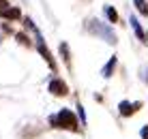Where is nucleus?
I'll return each instance as SVG.
<instances>
[{
	"label": "nucleus",
	"instance_id": "obj_1",
	"mask_svg": "<svg viewBox=\"0 0 148 139\" xmlns=\"http://www.w3.org/2000/svg\"><path fill=\"white\" fill-rule=\"evenodd\" d=\"M49 124L54 128H67V131H77V118H75L73 111L69 109H60L56 116L49 118Z\"/></svg>",
	"mask_w": 148,
	"mask_h": 139
},
{
	"label": "nucleus",
	"instance_id": "obj_2",
	"mask_svg": "<svg viewBox=\"0 0 148 139\" xmlns=\"http://www.w3.org/2000/svg\"><path fill=\"white\" fill-rule=\"evenodd\" d=\"M88 30H90V32H95L97 37H101L103 41L116 45V34H114V30L110 28V24H103V22H99V19H92V22L88 24Z\"/></svg>",
	"mask_w": 148,
	"mask_h": 139
},
{
	"label": "nucleus",
	"instance_id": "obj_3",
	"mask_svg": "<svg viewBox=\"0 0 148 139\" xmlns=\"http://www.w3.org/2000/svg\"><path fill=\"white\" fill-rule=\"evenodd\" d=\"M47 90L52 92L54 96H64V94H69V86L64 84L62 79H58V77H54L52 81H49V86H47Z\"/></svg>",
	"mask_w": 148,
	"mask_h": 139
},
{
	"label": "nucleus",
	"instance_id": "obj_4",
	"mask_svg": "<svg viewBox=\"0 0 148 139\" xmlns=\"http://www.w3.org/2000/svg\"><path fill=\"white\" fill-rule=\"evenodd\" d=\"M142 107V101H135V103H129V101H120V105H118V109H120V116L122 118H129V116H133L137 109Z\"/></svg>",
	"mask_w": 148,
	"mask_h": 139
},
{
	"label": "nucleus",
	"instance_id": "obj_5",
	"mask_svg": "<svg viewBox=\"0 0 148 139\" xmlns=\"http://www.w3.org/2000/svg\"><path fill=\"white\" fill-rule=\"evenodd\" d=\"M37 49H39V54L45 58V62L49 64V69H56V62H54V58H52V54H49V49L43 45V41H39L37 43Z\"/></svg>",
	"mask_w": 148,
	"mask_h": 139
},
{
	"label": "nucleus",
	"instance_id": "obj_6",
	"mask_svg": "<svg viewBox=\"0 0 148 139\" xmlns=\"http://www.w3.org/2000/svg\"><path fill=\"white\" fill-rule=\"evenodd\" d=\"M116 64H118V58L116 56H112V58L108 60V64L103 66V71H101V75L108 79V77H112V73H114V69H116Z\"/></svg>",
	"mask_w": 148,
	"mask_h": 139
},
{
	"label": "nucleus",
	"instance_id": "obj_7",
	"mask_svg": "<svg viewBox=\"0 0 148 139\" xmlns=\"http://www.w3.org/2000/svg\"><path fill=\"white\" fill-rule=\"evenodd\" d=\"M129 24H131V28L135 30L137 39H140V41H144V39H146V37H144V30H142V26H140V22H137V17H135V15H131V17H129Z\"/></svg>",
	"mask_w": 148,
	"mask_h": 139
},
{
	"label": "nucleus",
	"instance_id": "obj_8",
	"mask_svg": "<svg viewBox=\"0 0 148 139\" xmlns=\"http://www.w3.org/2000/svg\"><path fill=\"white\" fill-rule=\"evenodd\" d=\"M0 17H4V19H19L22 13H19V9H2V11H0Z\"/></svg>",
	"mask_w": 148,
	"mask_h": 139
},
{
	"label": "nucleus",
	"instance_id": "obj_9",
	"mask_svg": "<svg viewBox=\"0 0 148 139\" xmlns=\"http://www.w3.org/2000/svg\"><path fill=\"white\" fill-rule=\"evenodd\" d=\"M103 11H105V17H108V19H110L112 24H116V22H118V11H116L114 7H110V4H105V7H103Z\"/></svg>",
	"mask_w": 148,
	"mask_h": 139
},
{
	"label": "nucleus",
	"instance_id": "obj_10",
	"mask_svg": "<svg viewBox=\"0 0 148 139\" xmlns=\"http://www.w3.org/2000/svg\"><path fill=\"white\" fill-rule=\"evenodd\" d=\"M133 2H135L137 11H140L142 15H148V2H146V0H133Z\"/></svg>",
	"mask_w": 148,
	"mask_h": 139
},
{
	"label": "nucleus",
	"instance_id": "obj_11",
	"mask_svg": "<svg viewBox=\"0 0 148 139\" xmlns=\"http://www.w3.org/2000/svg\"><path fill=\"white\" fill-rule=\"evenodd\" d=\"M60 54H62L64 62L69 64V60H71V58H69V45H67V43H60Z\"/></svg>",
	"mask_w": 148,
	"mask_h": 139
},
{
	"label": "nucleus",
	"instance_id": "obj_12",
	"mask_svg": "<svg viewBox=\"0 0 148 139\" xmlns=\"http://www.w3.org/2000/svg\"><path fill=\"white\" fill-rule=\"evenodd\" d=\"M17 41H19L22 45H30V39H28L24 32H17Z\"/></svg>",
	"mask_w": 148,
	"mask_h": 139
},
{
	"label": "nucleus",
	"instance_id": "obj_13",
	"mask_svg": "<svg viewBox=\"0 0 148 139\" xmlns=\"http://www.w3.org/2000/svg\"><path fill=\"white\" fill-rule=\"evenodd\" d=\"M77 114H79V120H82V124H86V111H84V107L77 103Z\"/></svg>",
	"mask_w": 148,
	"mask_h": 139
},
{
	"label": "nucleus",
	"instance_id": "obj_14",
	"mask_svg": "<svg viewBox=\"0 0 148 139\" xmlns=\"http://www.w3.org/2000/svg\"><path fill=\"white\" fill-rule=\"evenodd\" d=\"M140 135H142V139H148V126L142 128V131H140Z\"/></svg>",
	"mask_w": 148,
	"mask_h": 139
},
{
	"label": "nucleus",
	"instance_id": "obj_15",
	"mask_svg": "<svg viewBox=\"0 0 148 139\" xmlns=\"http://www.w3.org/2000/svg\"><path fill=\"white\" fill-rule=\"evenodd\" d=\"M2 9H9V0H0V11Z\"/></svg>",
	"mask_w": 148,
	"mask_h": 139
}]
</instances>
